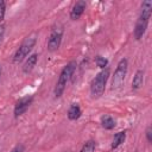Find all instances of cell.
I'll list each match as a JSON object with an SVG mask.
<instances>
[{
    "label": "cell",
    "instance_id": "1",
    "mask_svg": "<svg viewBox=\"0 0 152 152\" xmlns=\"http://www.w3.org/2000/svg\"><path fill=\"white\" fill-rule=\"evenodd\" d=\"M152 13V1H142L141 4V13L139 15V19L137 20L135 24V28H134V37L137 40H139L146 32L147 25H148V20Z\"/></svg>",
    "mask_w": 152,
    "mask_h": 152
},
{
    "label": "cell",
    "instance_id": "2",
    "mask_svg": "<svg viewBox=\"0 0 152 152\" xmlns=\"http://www.w3.org/2000/svg\"><path fill=\"white\" fill-rule=\"evenodd\" d=\"M75 69H76V62H74V61L69 62L63 68V70L61 71L59 77H58V81L56 83V87H55V96L56 97H59L63 94V91L65 89V86H66L69 78L71 77V75L74 74Z\"/></svg>",
    "mask_w": 152,
    "mask_h": 152
},
{
    "label": "cell",
    "instance_id": "3",
    "mask_svg": "<svg viewBox=\"0 0 152 152\" xmlns=\"http://www.w3.org/2000/svg\"><path fill=\"white\" fill-rule=\"evenodd\" d=\"M108 76H109V69L106 68V69H102L95 76V78L91 81V83H90V93H91V95L94 97H100L103 94Z\"/></svg>",
    "mask_w": 152,
    "mask_h": 152
},
{
    "label": "cell",
    "instance_id": "4",
    "mask_svg": "<svg viewBox=\"0 0 152 152\" xmlns=\"http://www.w3.org/2000/svg\"><path fill=\"white\" fill-rule=\"evenodd\" d=\"M36 40H37V38H36V34L34 33L31 34V36H28V37H26L25 40L21 43V45L15 51V53L13 56V62L14 63L23 62L28 56V53L31 52V50L33 49V46L36 44Z\"/></svg>",
    "mask_w": 152,
    "mask_h": 152
},
{
    "label": "cell",
    "instance_id": "5",
    "mask_svg": "<svg viewBox=\"0 0 152 152\" xmlns=\"http://www.w3.org/2000/svg\"><path fill=\"white\" fill-rule=\"evenodd\" d=\"M127 69H128V62L126 58H122L118 63V66H116L114 75H113V80H112V89L113 90L122 87L125 78H126V75H127Z\"/></svg>",
    "mask_w": 152,
    "mask_h": 152
},
{
    "label": "cell",
    "instance_id": "6",
    "mask_svg": "<svg viewBox=\"0 0 152 152\" xmlns=\"http://www.w3.org/2000/svg\"><path fill=\"white\" fill-rule=\"evenodd\" d=\"M62 37H63V27L62 26L53 27L48 40V50L50 52H53L59 49L62 43Z\"/></svg>",
    "mask_w": 152,
    "mask_h": 152
},
{
    "label": "cell",
    "instance_id": "7",
    "mask_svg": "<svg viewBox=\"0 0 152 152\" xmlns=\"http://www.w3.org/2000/svg\"><path fill=\"white\" fill-rule=\"evenodd\" d=\"M32 100H33V97H32V96L21 97L20 100H18V101L15 102V106H14V116H15V118H18V116L23 115V114L27 110V108L30 107V104H31Z\"/></svg>",
    "mask_w": 152,
    "mask_h": 152
},
{
    "label": "cell",
    "instance_id": "8",
    "mask_svg": "<svg viewBox=\"0 0 152 152\" xmlns=\"http://www.w3.org/2000/svg\"><path fill=\"white\" fill-rule=\"evenodd\" d=\"M86 6H87V4H86L84 0L77 1V2L74 5V7H72V10H71V12H70V18H71L72 20H77V19L83 14V12H84V10H86Z\"/></svg>",
    "mask_w": 152,
    "mask_h": 152
},
{
    "label": "cell",
    "instance_id": "9",
    "mask_svg": "<svg viewBox=\"0 0 152 152\" xmlns=\"http://www.w3.org/2000/svg\"><path fill=\"white\" fill-rule=\"evenodd\" d=\"M37 61H38V55H37V53H33V55L28 56V58L25 61V63H24V65H23V71H24L25 74L31 72L32 69L34 68Z\"/></svg>",
    "mask_w": 152,
    "mask_h": 152
},
{
    "label": "cell",
    "instance_id": "10",
    "mask_svg": "<svg viewBox=\"0 0 152 152\" xmlns=\"http://www.w3.org/2000/svg\"><path fill=\"white\" fill-rule=\"evenodd\" d=\"M144 71L142 70H138L133 77V81H132V89L133 90H138L139 88H141L142 83H144Z\"/></svg>",
    "mask_w": 152,
    "mask_h": 152
},
{
    "label": "cell",
    "instance_id": "11",
    "mask_svg": "<svg viewBox=\"0 0 152 152\" xmlns=\"http://www.w3.org/2000/svg\"><path fill=\"white\" fill-rule=\"evenodd\" d=\"M125 139H126V133H125V132H118V133L114 135V138H113L110 148H112V150L118 148V147L125 141Z\"/></svg>",
    "mask_w": 152,
    "mask_h": 152
},
{
    "label": "cell",
    "instance_id": "12",
    "mask_svg": "<svg viewBox=\"0 0 152 152\" xmlns=\"http://www.w3.org/2000/svg\"><path fill=\"white\" fill-rule=\"evenodd\" d=\"M82 112H81V108L78 104H71L69 110H68V118L70 120H77L80 116H81Z\"/></svg>",
    "mask_w": 152,
    "mask_h": 152
},
{
    "label": "cell",
    "instance_id": "13",
    "mask_svg": "<svg viewBox=\"0 0 152 152\" xmlns=\"http://www.w3.org/2000/svg\"><path fill=\"white\" fill-rule=\"evenodd\" d=\"M101 125L104 129H112L115 127V120L109 115L101 116Z\"/></svg>",
    "mask_w": 152,
    "mask_h": 152
},
{
    "label": "cell",
    "instance_id": "14",
    "mask_svg": "<svg viewBox=\"0 0 152 152\" xmlns=\"http://www.w3.org/2000/svg\"><path fill=\"white\" fill-rule=\"evenodd\" d=\"M95 147H96L95 141H94V140H88V141L83 145L81 152H94V151H95Z\"/></svg>",
    "mask_w": 152,
    "mask_h": 152
},
{
    "label": "cell",
    "instance_id": "15",
    "mask_svg": "<svg viewBox=\"0 0 152 152\" xmlns=\"http://www.w3.org/2000/svg\"><path fill=\"white\" fill-rule=\"evenodd\" d=\"M95 63H96V65H97L99 68L106 69V68H107V64H108V61H107L104 57H102V56H96V57H95Z\"/></svg>",
    "mask_w": 152,
    "mask_h": 152
},
{
    "label": "cell",
    "instance_id": "16",
    "mask_svg": "<svg viewBox=\"0 0 152 152\" xmlns=\"http://www.w3.org/2000/svg\"><path fill=\"white\" fill-rule=\"evenodd\" d=\"M5 10H6V5H5V1L0 0V23L2 21L4 17H5Z\"/></svg>",
    "mask_w": 152,
    "mask_h": 152
},
{
    "label": "cell",
    "instance_id": "17",
    "mask_svg": "<svg viewBox=\"0 0 152 152\" xmlns=\"http://www.w3.org/2000/svg\"><path fill=\"white\" fill-rule=\"evenodd\" d=\"M146 138H147V141L148 142H152V127H147L146 129Z\"/></svg>",
    "mask_w": 152,
    "mask_h": 152
},
{
    "label": "cell",
    "instance_id": "18",
    "mask_svg": "<svg viewBox=\"0 0 152 152\" xmlns=\"http://www.w3.org/2000/svg\"><path fill=\"white\" fill-rule=\"evenodd\" d=\"M11 152H24V146H23V145H18V146H15Z\"/></svg>",
    "mask_w": 152,
    "mask_h": 152
},
{
    "label": "cell",
    "instance_id": "19",
    "mask_svg": "<svg viewBox=\"0 0 152 152\" xmlns=\"http://www.w3.org/2000/svg\"><path fill=\"white\" fill-rule=\"evenodd\" d=\"M4 32H5V26L4 25H0V40H1L2 36H4Z\"/></svg>",
    "mask_w": 152,
    "mask_h": 152
},
{
    "label": "cell",
    "instance_id": "20",
    "mask_svg": "<svg viewBox=\"0 0 152 152\" xmlns=\"http://www.w3.org/2000/svg\"><path fill=\"white\" fill-rule=\"evenodd\" d=\"M0 74H1V71H0Z\"/></svg>",
    "mask_w": 152,
    "mask_h": 152
}]
</instances>
